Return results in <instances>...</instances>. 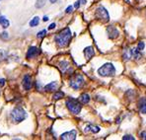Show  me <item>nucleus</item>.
Instances as JSON below:
<instances>
[{"instance_id":"1","label":"nucleus","mask_w":146,"mask_h":140,"mask_svg":"<svg viewBox=\"0 0 146 140\" xmlns=\"http://www.w3.org/2000/svg\"><path fill=\"white\" fill-rule=\"evenodd\" d=\"M71 38H72V35H71L70 29L69 28H65V29L61 30V31L54 36V40L59 47H65L69 44L70 40H71Z\"/></svg>"},{"instance_id":"2","label":"nucleus","mask_w":146,"mask_h":140,"mask_svg":"<svg viewBox=\"0 0 146 140\" xmlns=\"http://www.w3.org/2000/svg\"><path fill=\"white\" fill-rule=\"evenodd\" d=\"M97 72L101 77H113L115 75V67L113 63L107 62L99 68Z\"/></svg>"},{"instance_id":"3","label":"nucleus","mask_w":146,"mask_h":140,"mask_svg":"<svg viewBox=\"0 0 146 140\" xmlns=\"http://www.w3.org/2000/svg\"><path fill=\"white\" fill-rule=\"evenodd\" d=\"M66 107L69 109V111L73 115H78L80 113L81 109H82V105H81V102L76 99L69 98L66 101Z\"/></svg>"},{"instance_id":"4","label":"nucleus","mask_w":146,"mask_h":140,"mask_svg":"<svg viewBox=\"0 0 146 140\" xmlns=\"http://www.w3.org/2000/svg\"><path fill=\"white\" fill-rule=\"evenodd\" d=\"M26 117H27V113H26L25 109L21 107H15V109L11 111V118L14 122L19 123V122H21L24 119H26Z\"/></svg>"},{"instance_id":"5","label":"nucleus","mask_w":146,"mask_h":140,"mask_svg":"<svg viewBox=\"0 0 146 140\" xmlns=\"http://www.w3.org/2000/svg\"><path fill=\"white\" fill-rule=\"evenodd\" d=\"M70 87L74 90H78L80 88L83 87V85L85 84V78L82 74H75L72 76V78L70 79Z\"/></svg>"},{"instance_id":"6","label":"nucleus","mask_w":146,"mask_h":140,"mask_svg":"<svg viewBox=\"0 0 146 140\" xmlns=\"http://www.w3.org/2000/svg\"><path fill=\"white\" fill-rule=\"evenodd\" d=\"M95 16L98 20L102 21V22H109V20H110L109 12L104 6H99L97 9H96Z\"/></svg>"},{"instance_id":"7","label":"nucleus","mask_w":146,"mask_h":140,"mask_svg":"<svg viewBox=\"0 0 146 140\" xmlns=\"http://www.w3.org/2000/svg\"><path fill=\"white\" fill-rule=\"evenodd\" d=\"M106 31H107V35H108L109 38H111V40H115V38H119V32L115 26H108Z\"/></svg>"},{"instance_id":"8","label":"nucleus","mask_w":146,"mask_h":140,"mask_svg":"<svg viewBox=\"0 0 146 140\" xmlns=\"http://www.w3.org/2000/svg\"><path fill=\"white\" fill-rule=\"evenodd\" d=\"M76 135H77V131L75 129L67 132H64L60 135V139L62 140H75L76 139Z\"/></svg>"},{"instance_id":"9","label":"nucleus","mask_w":146,"mask_h":140,"mask_svg":"<svg viewBox=\"0 0 146 140\" xmlns=\"http://www.w3.org/2000/svg\"><path fill=\"white\" fill-rule=\"evenodd\" d=\"M40 53V50L38 48V47L31 46V47H29V49H28V52H27V55H26V57H27L28 59L35 58V57L38 56Z\"/></svg>"},{"instance_id":"10","label":"nucleus","mask_w":146,"mask_h":140,"mask_svg":"<svg viewBox=\"0 0 146 140\" xmlns=\"http://www.w3.org/2000/svg\"><path fill=\"white\" fill-rule=\"evenodd\" d=\"M23 87L26 91H29L32 88V78L29 74H26L23 78Z\"/></svg>"},{"instance_id":"11","label":"nucleus","mask_w":146,"mask_h":140,"mask_svg":"<svg viewBox=\"0 0 146 140\" xmlns=\"http://www.w3.org/2000/svg\"><path fill=\"white\" fill-rule=\"evenodd\" d=\"M83 52H84V55H85V58L86 59H91L92 57L95 55V50H94V47L93 46H87L84 48V50H83Z\"/></svg>"},{"instance_id":"12","label":"nucleus","mask_w":146,"mask_h":140,"mask_svg":"<svg viewBox=\"0 0 146 140\" xmlns=\"http://www.w3.org/2000/svg\"><path fill=\"white\" fill-rule=\"evenodd\" d=\"M58 82L56 81H53V82H50L48 85L44 86V91L46 92H54L55 90L58 89Z\"/></svg>"},{"instance_id":"13","label":"nucleus","mask_w":146,"mask_h":140,"mask_svg":"<svg viewBox=\"0 0 146 140\" xmlns=\"http://www.w3.org/2000/svg\"><path fill=\"white\" fill-rule=\"evenodd\" d=\"M122 57L125 61H128L130 58L133 57V48H125L122 53Z\"/></svg>"},{"instance_id":"14","label":"nucleus","mask_w":146,"mask_h":140,"mask_svg":"<svg viewBox=\"0 0 146 140\" xmlns=\"http://www.w3.org/2000/svg\"><path fill=\"white\" fill-rule=\"evenodd\" d=\"M138 109L142 113L146 115V98L142 97L138 100Z\"/></svg>"},{"instance_id":"15","label":"nucleus","mask_w":146,"mask_h":140,"mask_svg":"<svg viewBox=\"0 0 146 140\" xmlns=\"http://www.w3.org/2000/svg\"><path fill=\"white\" fill-rule=\"evenodd\" d=\"M90 100H91V98H90V96L88 94H82L80 96V98H79V101L81 102V104H83V105H86V104H88V103L90 102Z\"/></svg>"},{"instance_id":"16","label":"nucleus","mask_w":146,"mask_h":140,"mask_svg":"<svg viewBox=\"0 0 146 140\" xmlns=\"http://www.w3.org/2000/svg\"><path fill=\"white\" fill-rule=\"evenodd\" d=\"M59 66V69H60L62 72H65L66 70L69 68V62L65 61V60H63V61H60L58 64Z\"/></svg>"},{"instance_id":"17","label":"nucleus","mask_w":146,"mask_h":140,"mask_svg":"<svg viewBox=\"0 0 146 140\" xmlns=\"http://www.w3.org/2000/svg\"><path fill=\"white\" fill-rule=\"evenodd\" d=\"M0 25H1L2 27L4 28V29H6V28L9 27L10 23H9L8 19L6 18L5 16H0Z\"/></svg>"},{"instance_id":"18","label":"nucleus","mask_w":146,"mask_h":140,"mask_svg":"<svg viewBox=\"0 0 146 140\" xmlns=\"http://www.w3.org/2000/svg\"><path fill=\"white\" fill-rule=\"evenodd\" d=\"M85 131L86 132L91 131V132H93V133H98L99 131H100V127H99V126H95V125H87L85 128Z\"/></svg>"},{"instance_id":"19","label":"nucleus","mask_w":146,"mask_h":140,"mask_svg":"<svg viewBox=\"0 0 146 140\" xmlns=\"http://www.w3.org/2000/svg\"><path fill=\"white\" fill-rule=\"evenodd\" d=\"M38 23H40V18H38V16H36L30 21V26H31V27H36V26L38 25Z\"/></svg>"},{"instance_id":"20","label":"nucleus","mask_w":146,"mask_h":140,"mask_svg":"<svg viewBox=\"0 0 146 140\" xmlns=\"http://www.w3.org/2000/svg\"><path fill=\"white\" fill-rule=\"evenodd\" d=\"M46 0H38V1L36 2V4H35L36 8H38V9L42 8L44 5H46Z\"/></svg>"},{"instance_id":"21","label":"nucleus","mask_w":146,"mask_h":140,"mask_svg":"<svg viewBox=\"0 0 146 140\" xmlns=\"http://www.w3.org/2000/svg\"><path fill=\"white\" fill-rule=\"evenodd\" d=\"M63 97H64V93L61 91L55 92V94L53 95V99H54V100H60V99H62Z\"/></svg>"},{"instance_id":"22","label":"nucleus","mask_w":146,"mask_h":140,"mask_svg":"<svg viewBox=\"0 0 146 140\" xmlns=\"http://www.w3.org/2000/svg\"><path fill=\"white\" fill-rule=\"evenodd\" d=\"M46 30H42V31L38 32V35H36V36H38V38H42L44 36H46Z\"/></svg>"},{"instance_id":"23","label":"nucleus","mask_w":146,"mask_h":140,"mask_svg":"<svg viewBox=\"0 0 146 140\" xmlns=\"http://www.w3.org/2000/svg\"><path fill=\"white\" fill-rule=\"evenodd\" d=\"M144 47H145V44H144V42H138V46H137V49H138V50H143V49H144Z\"/></svg>"},{"instance_id":"24","label":"nucleus","mask_w":146,"mask_h":140,"mask_svg":"<svg viewBox=\"0 0 146 140\" xmlns=\"http://www.w3.org/2000/svg\"><path fill=\"white\" fill-rule=\"evenodd\" d=\"M8 38H9V36H8V33H6V32H3V33L0 34V38H2V40H7Z\"/></svg>"},{"instance_id":"25","label":"nucleus","mask_w":146,"mask_h":140,"mask_svg":"<svg viewBox=\"0 0 146 140\" xmlns=\"http://www.w3.org/2000/svg\"><path fill=\"white\" fill-rule=\"evenodd\" d=\"M122 140H134V137L132 136V135H124L123 137H122Z\"/></svg>"},{"instance_id":"26","label":"nucleus","mask_w":146,"mask_h":140,"mask_svg":"<svg viewBox=\"0 0 146 140\" xmlns=\"http://www.w3.org/2000/svg\"><path fill=\"white\" fill-rule=\"evenodd\" d=\"M73 10V7L72 6H68L67 8L65 9V13H67V14H69V13H71Z\"/></svg>"},{"instance_id":"27","label":"nucleus","mask_w":146,"mask_h":140,"mask_svg":"<svg viewBox=\"0 0 146 140\" xmlns=\"http://www.w3.org/2000/svg\"><path fill=\"white\" fill-rule=\"evenodd\" d=\"M80 1H76V2H75V4H74V8H75V9H78V8L79 7H80Z\"/></svg>"},{"instance_id":"28","label":"nucleus","mask_w":146,"mask_h":140,"mask_svg":"<svg viewBox=\"0 0 146 140\" xmlns=\"http://www.w3.org/2000/svg\"><path fill=\"white\" fill-rule=\"evenodd\" d=\"M55 23H52V24H50V25L48 26V30H53L55 28Z\"/></svg>"},{"instance_id":"29","label":"nucleus","mask_w":146,"mask_h":140,"mask_svg":"<svg viewBox=\"0 0 146 140\" xmlns=\"http://www.w3.org/2000/svg\"><path fill=\"white\" fill-rule=\"evenodd\" d=\"M5 85V79H0V87H2V86Z\"/></svg>"},{"instance_id":"30","label":"nucleus","mask_w":146,"mask_h":140,"mask_svg":"<svg viewBox=\"0 0 146 140\" xmlns=\"http://www.w3.org/2000/svg\"><path fill=\"white\" fill-rule=\"evenodd\" d=\"M4 58V51L3 50H0V61Z\"/></svg>"},{"instance_id":"31","label":"nucleus","mask_w":146,"mask_h":140,"mask_svg":"<svg viewBox=\"0 0 146 140\" xmlns=\"http://www.w3.org/2000/svg\"><path fill=\"white\" fill-rule=\"evenodd\" d=\"M141 136H142V138H143V139H145V140H146V132H143L142 134H141Z\"/></svg>"},{"instance_id":"32","label":"nucleus","mask_w":146,"mask_h":140,"mask_svg":"<svg viewBox=\"0 0 146 140\" xmlns=\"http://www.w3.org/2000/svg\"><path fill=\"white\" fill-rule=\"evenodd\" d=\"M42 20H44V22H46V21H48V17L44 16V19H42Z\"/></svg>"},{"instance_id":"33","label":"nucleus","mask_w":146,"mask_h":140,"mask_svg":"<svg viewBox=\"0 0 146 140\" xmlns=\"http://www.w3.org/2000/svg\"><path fill=\"white\" fill-rule=\"evenodd\" d=\"M80 3L84 5V4H86V0H80Z\"/></svg>"},{"instance_id":"34","label":"nucleus","mask_w":146,"mask_h":140,"mask_svg":"<svg viewBox=\"0 0 146 140\" xmlns=\"http://www.w3.org/2000/svg\"><path fill=\"white\" fill-rule=\"evenodd\" d=\"M49 1H50V3H55L57 0H49Z\"/></svg>"},{"instance_id":"35","label":"nucleus","mask_w":146,"mask_h":140,"mask_svg":"<svg viewBox=\"0 0 146 140\" xmlns=\"http://www.w3.org/2000/svg\"><path fill=\"white\" fill-rule=\"evenodd\" d=\"M138 1H139V0H138Z\"/></svg>"}]
</instances>
